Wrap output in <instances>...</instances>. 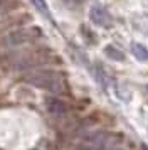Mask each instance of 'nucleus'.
Wrapping results in <instances>:
<instances>
[{
    "mask_svg": "<svg viewBox=\"0 0 148 150\" xmlns=\"http://www.w3.org/2000/svg\"><path fill=\"white\" fill-rule=\"evenodd\" d=\"M81 34L86 35V41L89 42V44H94V42H96V35H94L93 32L86 27V25H82V27H81Z\"/></svg>",
    "mask_w": 148,
    "mask_h": 150,
    "instance_id": "9",
    "label": "nucleus"
},
{
    "mask_svg": "<svg viewBox=\"0 0 148 150\" xmlns=\"http://www.w3.org/2000/svg\"><path fill=\"white\" fill-rule=\"evenodd\" d=\"M42 35V30L37 27H25V29H19V30H13L8 35L4 37V44L8 46V47H13V46H20V44H25V42H30L34 39H37Z\"/></svg>",
    "mask_w": 148,
    "mask_h": 150,
    "instance_id": "2",
    "label": "nucleus"
},
{
    "mask_svg": "<svg viewBox=\"0 0 148 150\" xmlns=\"http://www.w3.org/2000/svg\"><path fill=\"white\" fill-rule=\"evenodd\" d=\"M24 81L29 84H34V86L44 88L51 93H56V95L64 93V89H66L62 76L52 69H37L32 73H27L24 76Z\"/></svg>",
    "mask_w": 148,
    "mask_h": 150,
    "instance_id": "1",
    "label": "nucleus"
},
{
    "mask_svg": "<svg viewBox=\"0 0 148 150\" xmlns=\"http://www.w3.org/2000/svg\"><path fill=\"white\" fill-rule=\"evenodd\" d=\"M46 108L54 116H62L67 113V105L56 96H47L46 98Z\"/></svg>",
    "mask_w": 148,
    "mask_h": 150,
    "instance_id": "5",
    "label": "nucleus"
},
{
    "mask_svg": "<svg viewBox=\"0 0 148 150\" xmlns=\"http://www.w3.org/2000/svg\"><path fill=\"white\" fill-rule=\"evenodd\" d=\"M66 4H69V5H76V4H79L81 0H64Z\"/></svg>",
    "mask_w": 148,
    "mask_h": 150,
    "instance_id": "10",
    "label": "nucleus"
},
{
    "mask_svg": "<svg viewBox=\"0 0 148 150\" xmlns=\"http://www.w3.org/2000/svg\"><path fill=\"white\" fill-rule=\"evenodd\" d=\"M131 54L135 56L136 61H141V62L148 61V49L145 46H141V44H136V42L131 44Z\"/></svg>",
    "mask_w": 148,
    "mask_h": 150,
    "instance_id": "6",
    "label": "nucleus"
},
{
    "mask_svg": "<svg viewBox=\"0 0 148 150\" xmlns=\"http://www.w3.org/2000/svg\"><path fill=\"white\" fill-rule=\"evenodd\" d=\"M89 19L94 25H99V27H111L113 25V17L103 5H93L89 10Z\"/></svg>",
    "mask_w": 148,
    "mask_h": 150,
    "instance_id": "4",
    "label": "nucleus"
},
{
    "mask_svg": "<svg viewBox=\"0 0 148 150\" xmlns=\"http://www.w3.org/2000/svg\"><path fill=\"white\" fill-rule=\"evenodd\" d=\"M104 54H106L109 59H113V61H118V62L125 61V54H123L118 47H114V46H106V47H104Z\"/></svg>",
    "mask_w": 148,
    "mask_h": 150,
    "instance_id": "7",
    "label": "nucleus"
},
{
    "mask_svg": "<svg viewBox=\"0 0 148 150\" xmlns=\"http://www.w3.org/2000/svg\"><path fill=\"white\" fill-rule=\"evenodd\" d=\"M30 4L37 8V12H39V14H42L44 17H47V19L51 17V14H49V7H47L46 0H30Z\"/></svg>",
    "mask_w": 148,
    "mask_h": 150,
    "instance_id": "8",
    "label": "nucleus"
},
{
    "mask_svg": "<svg viewBox=\"0 0 148 150\" xmlns=\"http://www.w3.org/2000/svg\"><path fill=\"white\" fill-rule=\"evenodd\" d=\"M108 145V133L106 132H93L82 138L81 150H103Z\"/></svg>",
    "mask_w": 148,
    "mask_h": 150,
    "instance_id": "3",
    "label": "nucleus"
}]
</instances>
